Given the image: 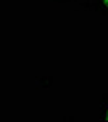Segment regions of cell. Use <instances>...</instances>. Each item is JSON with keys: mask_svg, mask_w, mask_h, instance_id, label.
Returning a JSON list of instances; mask_svg holds the SVG:
<instances>
[{"mask_svg": "<svg viewBox=\"0 0 108 122\" xmlns=\"http://www.w3.org/2000/svg\"><path fill=\"white\" fill-rule=\"evenodd\" d=\"M107 119H108V112H107Z\"/></svg>", "mask_w": 108, "mask_h": 122, "instance_id": "obj_2", "label": "cell"}, {"mask_svg": "<svg viewBox=\"0 0 108 122\" xmlns=\"http://www.w3.org/2000/svg\"><path fill=\"white\" fill-rule=\"evenodd\" d=\"M102 3H103V5H105V7L108 8V0H102Z\"/></svg>", "mask_w": 108, "mask_h": 122, "instance_id": "obj_1", "label": "cell"}]
</instances>
